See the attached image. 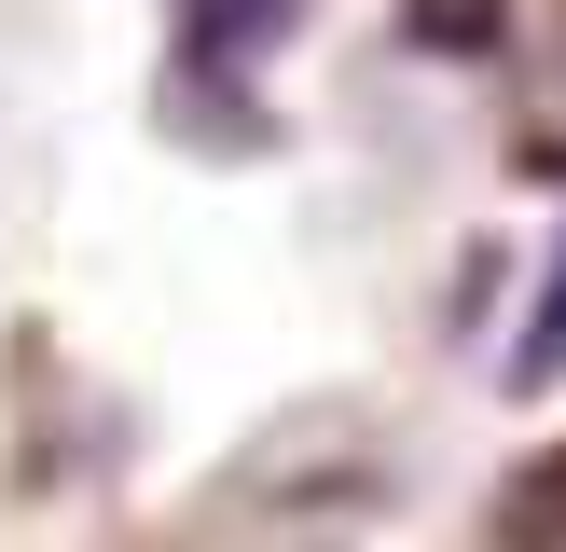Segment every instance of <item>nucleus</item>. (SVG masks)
Instances as JSON below:
<instances>
[{
	"instance_id": "nucleus-1",
	"label": "nucleus",
	"mask_w": 566,
	"mask_h": 552,
	"mask_svg": "<svg viewBox=\"0 0 566 552\" xmlns=\"http://www.w3.org/2000/svg\"><path fill=\"white\" fill-rule=\"evenodd\" d=\"M291 14H304V0H193V14H180V70L235 83L263 42H291Z\"/></svg>"
},
{
	"instance_id": "nucleus-2",
	"label": "nucleus",
	"mask_w": 566,
	"mask_h": 552,
	"mask_svg": "<svg viewBox=\"0 0 566 552\" xmlns=\"http://www.w3.org/2000/svg\"><path fill=\"white\" fill-rule=\"evenodd\" d=\"M512 386H566V235H553V276L525 304V346H512Z\"/></svg>"
},
{
	"instance_id": "nucleus-3",
	"label": "nucleus",
	"mask_w": 566,
	"mask_h": 552,
	"mask_svg": "<svg viewBox=\"0 0 566 552\" xmlns=\"http://www.w3.org/2000/svg\"><path fill=\"white\" fill-rule=\"evenodd\" d=\"M401 28H415L429 55H484L497 28H512V0H401Z\"/></svg>"
},
{
	"instance_id": "nucleus-4",
	"label": "nucleus",
	"mask_w": 566,
	"mask_h": 552,
	"mask_svg": "<svg viewBox=\"0 0 566 552\" xmlns=\"http://www.w3.org/2000/svg\"><path fill=\"white\" fill-rule=\"evenodd\" d=\"M497 524H512V539H553V524H566V456H553V469H525V484L497 497Z\"/></svg>"
}]
</instances>
